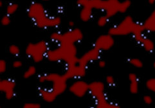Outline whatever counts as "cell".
Segmentation results:
<instances>
[{
    "label": "cell",
    "instance_id": "6da1fadb",
    "mask_svg": "<svg viewBox=\"0 0 155 108\" xmlns=\"http://www.w3.org/2000/svg\"><path fill=\"white\" fill-rule=\"evenodd\" d=\"M28 15L39 27H53L61 23L59 18L47 17L45 8L40 3L33 2L29 6Z\"/></svg>",
    "mask_w": 155,
    "mask_h": 108
},
{
    "label": "cell",
    "instance_id": "7a4b0ae2",
    "mask_svg": "<svg viewBox=\"0 0 155 108\" xmlns=\"http://www.w3.org/2000/svg\"><path fill=\"white\" fill-rule=\"evenodd\" d=\"M145 30L143 24L134 22L133 18L128 16L126 17L119 24L112 27L110 30V33L111 35H125L129 33L136 35L143 33Z\"/></svg>",
    "mask_w": 155,
    "mask_h": 108
},
{
    "label": "cell",
    "instance_id": "3957f363",
    "mask_svg": "<svg viewBox=\"0 0 155 108\" xmlns=\"http://www.w3.org/2000/svg\"><path fill=\"white\" fill-rule=\"evenodd\" d=\"M47 51L46 44L44 42H40L36 45L30 44L26 50L27 54L29 56H32L36 61L41 60L44 53Z\"/></svg>",
    "mask_w": 155,
    "mask_h": 108
},
{
    "label": "cell",
    "instance_id": "277c9868",
    "mask_svg": "<svg viewBox=\"0 0 155 108\" xmlns=\"http://www.w3.org/2000/svg\"><path fill=\"white\" fill-rule=\"evenodd\" d=\"M82 38V33L79 30L69 31L64 34H61L60 40L63 44H73Z\"/></svg>",
    "mask_w": 155,
    "mask_h": 108
},
{
    "label": "cell",
    "instance_id": "5b68a950",
    "mask_svg": "<svg viewBox=\"0 0 155 108\" xmlns=\"http://www.w3.org/2000/svg\"><path fill=\"white\" fill-rule=\"evenodd\" d=\"M114 43L113 38L108 35H103L100 36L96 42V48L99 50L109 49Z\"/></svg>",
    "mask_w": 155,
    "mask_h": 108
},
{
    "label": "cell",
    "instance_id": "8992f818",
    "mask_svg": "<svg viewBox=\"0 0 155 108\" xmlns=\"http://www.w3.org/2000/svg\"><path fill=\"white\" fill-rule=\"evenodd\" d=\"M88 89H89V86H87L86 83L82 81H78L74 83L71 88V92H73L74 95L79 97H81L83 95H85Z\"/></svg>",
    "mask_w": 155,
    "mask_h": 108
},
{
    "label": "cell",
    "instance_id": "52a82bcc",
    "mask_svg": "<svg viewBox=\"0 0 155 108\" xmlns=\"http://www.w3.org/2000/svg\"><path fill=\"white\" fill-rule=\"evenodd\" d=\"M15 87V83L10 80H4L0 81V92L8 93L14 91Z\"/></svg>",
    "mask_w": 155,
    "mask_h": 108
},
{
    "label": "cell",
    "instance_id": "ba28073f",
    "mask_svg": "<svg viewBox=\"0 0 155 108\" xmlns=\"http://www.w3.org/2000/svg\"><path fill=\"white\" fill-rule=\"evenodd\" d=\"M143 25L147 31L155 32V8L150 16L147 18Z\"/></svg>",
    "mask_w": 155,
    "mask_h": 108
},
{
    "label": "cell",
    "instance_id": "9c48e42d",
    "mask_svg": "<svg viewBox=\"0 0 155 108\" xmlns=\"http://www.w3.org/2000/svg\"><path fill=\"white\" fill-rule=\"evenodd\" d=\"M92 9L89 7H83V9L80 11V18L82 19V21H89L92 16Z\"/></svg>",
    "mask_w": 155,
    "mask_h": 108
},
{
    "label": "cell",
    "instance_id": "30bf717a",
    "mask_svg": "<svg viewBox=\"0 0 155 108\" xmlns=\"http://www.w3.org/2000/svg\"><path fill=\"white\" fill-rule=\"evenodd\" d=\"M18 9V5L17 3L12 2L10 4L8 5L7 8H6V13L8 15H12L15 14Z\"/></svg>",
    "mask_w": 155,
    "mask_h": 108
},
{
    "label": "cell",
    "instance_id": "8fae6325",
    "mask_svg": "<svg viewBox=\"0 0 155 108\" xmlns=\"http://www.w3.org/2000/svg\"><path fill=\"white\" fill-rule=\"evenodd\" d=\"M130 5H131V3H130L129 0H125L124 2H120V13H124V12L127 11L129 9V8H130Z\"/></svg>",
    "mask_w": 155,
    "mask_h": 108
},
{
    "label": "cell",
    "instance_id": "7c38bea8",
    "mask_svg": "<svg viewBox=\"0 0 155 108\" xmlns=\"http://www.w3.org/2000/svg\"><path fill=\"white\" fill-rule=\"evenodd\" d=\"M146 86L150 91L155 92V78L150 79L146 83Z\"/></svg>",
    "mask_w": 155,
    "mask_h": 108
},
{
    "label": "cell",
    "instance_id": "4fadbf2b",
    "mask_svg": "<svg viewBox=\"0 0 155 108\" xmlns=\"http://www.w3.org/2000/svg\"><path fill=\"white\" fill-rule=\"evenodd\" d=\"M8 50H9V52L15 56H18L20 53V48L15 45H10Z\"/></svg>",
    "mask_w": 155,
    "mask_h": 108
},
{
    "label": "cell",
    "instance_id": "5bb4252c",
    "mask_svg": "<svg viewBox=\"0 0 155 108\" xmlns=\"http://www.w3.org/2000/svg\"><path fill=\"white\" fill-rule=\"evenodd\" d=\"M10 23H11L10 15H4V16L1 18V24H2L3 26L9 25V24H10Z\"/></svg>",
    "mask_w": 155,
    "mask_h": 108
},
{
    "label": "cell",
    "instance_id": "9a60e30c",
    "mask_svg": "<svg viewBox=\"0 0 155 108\" xmlns=\"http://www.w3.org/2000/svg\"><path fill=\"white\" fill-rule=\"evenodd\" d=\"M108 19L109 18L107 16H106V15L100 17L98 22V24H99V26H101V27H104V26H105L106 24H107V21H108Z\"/></svg>",
    "mask_w": 155,
    "mask_h": 108
},
{
    "label": "cell",
    "instance_id": "2e32d148",
    "mask_svg": "<svg viewBox=\"0 0 155 108\" xmlns=\"http://www.w3.org/2000/svg\"><path fill=\"white\" fill-rule=\"evenodd\" d=\"M35 72H36V70H35V69L33 68V67H30L26 71L25 74H24V77H25V78L30 77L31 76H33V74H35Z\"/></svg>",
    "mask_w": 155,
    "mask_h": 108
},
{
    "label": "cell",
    "instance_id": "e0dca14e",
    "mask_svg": "<svg viewBox=\"0 0 155 108\" xmlns=\"http://www.w3.org/2000/svg\"><path fill=\"white\" fill-rule=\"evenodd\" d=\"M6 62L4 60H0V74H2L6 70Z\"/></svg>",
    "mask_w": 155,
    "mask_h": 108
},
{
    "label": "cell",
    "instance_id": "ac0fdd59",
    "mask_svg": "<svg viewBox=\"0 0 155 108\" xmlns=\"http://www.w3.org/2000/svg\"><path fill=\"white\" fill-rule=\"evenodd\" d=\"M131 63L133 64V65H135L136 67H142V61H141L140 60H139V59H133V60L132 61Z\"/></svg>",
    "mask_w": 155,
    "mask_h": 108
},
{
    "label": "cell",
    "instance_id": "d6986e66",
    "mask_svg": "<svg viewBox=\"0 0 155 108\" xmlns=\"http://www.w3.org/2000/svg\"><path fill=\"white\" fill-rule=\"evenodd\" d=\"M144 101H145V102L146 103V104H151V103H152L153 100L151 96H149V95H146V96L144 97Z\"/></svg>",
    "mask_w": 155,
    "mask_h": 108
},
{
    "label": "cell",
    "instance_id": "ffe728a7",
    "mask_svg": "<svg viewBox=\"0 0 155 108\" xmlns=\"http://www.w3.org/2000/svg\"><path fill=\"white\" fill-rule=\"evenodd\" d=\"M21 66H22V63H21V61H16L14 62L13 67L15 68H19L21 67Z\"/></svg>",
    "mask_w": 155,
    "mask_h": 108
},
{
    "label": "cell",
    "instance_id": "44dd1931",
    "mask_svg": "<svg viewBox=\"0 0 155 108\" xmlns=\"http://www.w3.org/2000/svg\"><path fill=\"white\" fill-rule=\"evenodd\" d=\"M148 2H149L150 4H154L155 0H148Z\"/></svg>",
    "mask_w": 155,
    "mask_h": 108
},
{
    "label": "cell",
    "instance_id": "7402d4cb",
    "mask_svg": "<svg viewBox=\"0 0 155 108\" xmlns=\"http://www.w3.org/2000/svg\"><path fill=\"white\" fill-rule=\"evenodd\" d=\"M2 5H3V3H2V2L1 0H0V8H1L2 7Z\"/></svg>",
    "mask_w": 155,
    "mask_h": 108
},
{
    "label": "cell",
    "instance_id": "603a6c76",
    "mask_svg": "<svg viewBox=\"0 0 155 108\" xmlns=\"http://www.w3.org/2000/svg\"><path fill=\"white\" fill-rule=\"evenodd\" d=\"M154 67L155 68V61H154Z\"/></svg>",
    "mask_w": 155,
    "mask_h": 108
},
{
    "label": "cell",
    "instance_id": "cb8c5ba5",
    "mask_svg": "<svg viewBox=\"0 0 155 108\" xmlns=\"http://www.w3.org/2000/svg\"><path fill=\"white\" fill-rule=\"evenodd\" d=\"M45 1H47V0H45Z\"/></svg>",
    "mask_w": 155,
    "mask_h": 108
}]
</instances>
